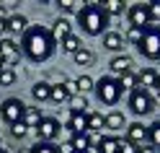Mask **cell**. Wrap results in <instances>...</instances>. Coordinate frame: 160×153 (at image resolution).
<instances>
[{"label": "cell", "instance_id": "1", "mask_svg": "<svg viewBox=\"0 0 160 153\" xmlns=\"http://www.w3.org/2000/svg\"><path fill=\"white\" fill-rule=\"evenodd\" d=\"M54 47H57L54 36L44 26H28L26 34L21 36V52L31 63H44V60H49L52 52H54Z\"/></svg>", "mask_w": 160, "mask_h": 153}, {"label": "cell", "instance_id": "2", "mask_svg": "<svg viewBox=\"0 0 160 153\" xmlns=\"http://www.w3.org/2000/svg\"><path fill=\"white\" fill-rule=\"evenodd\" d=\"M78 24L83 26V31L88 36H98L108 26V16L103 13L101 3H88V5H83L78 11Z\"/></svg>", "mask_w": 160, "mask_h": 153}, {"label": "cell", "instance_id": "3", "mask_svg": "<svg viewBox=\"0 0 160 153\" xmlns=\"http://www.w3.org/2000/svg\"><path fill=\"white\" fill-rule=\"evenodd\" d=\"M96 96H98V101L101 104H108V107H114V104H119V99H122V86H119V80L114 78V75H103V78H98L96 80Z\"/></svg>", "mask_w": 160, "mask_h": 153}, {"label": "cell", "instance_id": "4", "mask_svg": "<svg viewBox=\"0 0 160 153\" xmlns=\"http://www.w3.org/2000/svg\"><path fill=\"white\" fill-rule=\"evenodd\" d=\"M139 52H142L147 60H160V26L150 24L142 34V42H139Z\"/></svg>", "mask_w": 160, "mask_h": 153}, {"label": "cell", "instance_id": "5", "mask_svg": "<svg viewBox=\"0 0 160 153\" xmlns=\"http://www.w3.org/2000/svg\"><path fill=\"white\" fill-rule=\"evenodd\" d=\"M129 109L134 112V114H150V112L155 109V99H152V94L150 91H145V88H134L132 94H129Z\"/></svg>", "mask_w": 160, "mask_h": 153}, {"label": "cell", "instance_id": "6", "mask_svg": "<svg viewBox=\"0 0 160 153\" xmlns=\"http://www.w3.org/2000/svg\"><path fill=\"white\" fill-rule=\"evenodd\" d=\"M23 112H26V104L21 99L11 96V99H5L3 104H0V119H5L8 125H16V122L23 119Z\"/></svg>", "mask_w": 160, "mask_h": 153}, {"label": "cell", "instance_id": "7", "mask_svg": "<svg viewBox=\"0 0 160 153\" xmlns=\"http://www.w3.org/2000/svg\"><path fill=\"white\" fill-rule=\"evenodd\" d=\"M127 18L132 29H147L150 26V16H147V3H134L127 8Z\"/></svg>", "mask_w": 160, "mask_h": 153}, {"label": "cell", "instance_id": "8", "mask_svg": "<svg viewBox=\"0 0 160 153\" xmlns=\"http://www.w3.org/2000/svg\"><path fill=\"white\" fill-rule=\"evenodd\" d=\"M57 135H59V122H57L54 117H44L42 125L36 127V138H39V143H54Z\"/></svg>", "mask_w": 160, "mask_h": 153}, {"label": "cell", "instance_id": "9", "mask_svg": "<svg viewBox=\"0 0 160 153\" xmlns=\"http://www.w3.org/2000/svg\"><path fill=\"white\" fill-rule=\"evenodd\" d=\"M0 57H3L5 68H13L18 60H21V47H18L13 39H0Z\"/></svg>", "mask_w": 160, "mask_h": 153}, {"label": "cell", "instance_id": "10", "mask_svg": "<svg viewBox=\"0 0 160 153\" xmlns=\"http://www.w3.org/2000/svg\"><path fill=\"white\" fill-rule=\"evenodd\" d=\"M124 138L132 143V145H147V127L142 122H132V125H127Z\"/></svg>", "mask_w": 160, "mask_h": 153}, {"label": "cell", "instance_id": "11", "mask_svg": "<svg viewBox=\"0 0 160 153\" xmlns=\"http://www.w3.org/2000/svg\"><path fill=\"white\" fill-rule=\"evenodd\" d=\"M108 68H111L114 78H119V75H124V73H132L134 63H132V57H127V55H116L111 63H108Z\"/></svg>", "mask_w": 160, "mask_h": 153}, {"label": "cell", "instance_id": "12", "mask_svg": "<svg viewBox=\"0 0 160 153\" xmlns=\"http://www.w3.org/2000/svg\"><path fill=\"white\" fill-rule=\"evenodd\" d=\"M67 127L72 130V135H83V132H88V114L85 112H72L67 119Z\"/></svg>", "mask_w": 160, "mask_h": 153}, {"label": "cell", "instance_id": "13", "mask_svg": "<svg viewBox=\"0 0 160 153\" xmlns=\"http://www.w3.org/2000/svg\"><path fill=\"white\" fill-rule=\"evenodd\" d=\"M67 148H70V153H88V150H91V138H88V132H83V135H72Z\"/></svg>", "mask_w": 160, "mask_h": 153}, {"label": "cell", "instance_id": "14", "mask_svg": "<svg viewBox=\"0 0 160 153\" xmlns=\"http://www.w3.org/2000/svg\"><path fill=\"white\" fill-rule=\"evenodd\" d=\"M42 119H44V117H42V109H36V107H26V112H23V119H21V122H23V125H26L28 130H31V127L36 130L39 125H42Z\"/></svg>", "mask_w": 160, "mask_h": 153}, {"label": "cell", "instance_id": "15", "mask_svg": "<svg viewBox=\"0 0 160 153\" xmlns=\"http://www.w3.org/2000/svg\"><path fill=\"white\" fill-rule=\"evenodd\" d=\"M103 47L108 49V52H119V49L124 47V36L119 31H106L103 34Z\"/></svg>", "mask_w": 160, "mask_h": 153}, {"label": "cell", "instance_id": "16", "mask_svg": "<svg viewBox=\"0 0 160 153\" xmlns=\"http://www.w3.org/2000/svg\"><path fill=\"white\" fill-rule=\"evenodd\" d=\"M26 29H28V21L21 16V13H13V16H8V31H13V34H26Z\"/></svg>", "mask_w": 160, "mask_h": 153}, {"label": "cell", "instance_id": "17", "mask_svg": "<svg viewBox=\"0 0 160 153\" xmlns=\"http://www.w3.org/2000/svg\"><path fill=\"white\" fill-rule=\"evenodd\" d=\"M137 83H139V88H145V91L155 88V83H158V73H155L152 68H145L142 73L137 75Z\"/></svg>", "mask_w": 160, "mask_h": 153}, {"label": "cell", "instance_id": "18", "mask_svg": "<svg viewBox=\"0 0 160 153\" xmlns=\"http://www.w3.org/2000/svg\"><path fill=\"white\" fill-rule=\"evenodd\" d=\"M70 34H72V26H70L67 18H59V21H54V29H52L54 42H62V39H67Z\"/></svg>", "mask_w": 160, "mask_h": 153}, {"label": "cell", "instance_id": "19", "mask_svg": "<svg viewBox=\"0 0 160 153\" xmlns=\"http://www.w3.org/2000/svg\"><path fill=\"white\" fill-rule=\"evenodd\" d=\"M31 96L36 101H49V96H52V86H49L47 80H39V83L31 88Z\"/></svg>", "mask_w": 160, "mask_h": 153}, {"label": "cell", "instance_id": "20", "mask_svg": "<svg viewBox=\"0 0 160 153\" xmlns=\"http://www.w3.org/2000/svg\"><path fill=\"white\" fill-rule=\"evenodd\" d=\"M101 8H103V13H106L108 18H111V16H122V13H124V3H122V0H103Z\"/></svg>", "mask_w": 160, "mask_h": 153}, {"label": "cell", "instance_id": "21", "mask_svg": "<svg viewBox=\"0 0 160 153\" xmlns=\"http://www.w3.org/2000/svg\"><path fill=\"white\" fill-rule=\"evenodd\" d=\"M98 153H119V138H114V135L101 138V143H98Z\"/></svg>", "mask_w": 160, "mask_h": 153}, {"label": "cell", "instance_id": "22", "mask_svg": "<svg viewBox=\"0 0 160 153\" xmlns=\"http://www.w3.org/2000/svg\"><path fill=\"white\" fill-rule=\"evenodd\" d=\"M116 80H119V86H122V91H129V94H132V91L139 86V83H137V73H134V70H132V73H124V75H119Z\"/></svg>", "mask_w": 160, "mask_h": 153}, {"label": "cell", "instance_id": "23", "mask_svg": "<svg viewBox=\"0 0 160 153\" xmlns=\"http://www.w3.org/2000/svg\"><path fill=\"white\" fill-rule=\"evenodd\" d=\"M72 60H75V65H80V68H88V65L93 63V52H91V49H85V47H80L78 52L72 55Z\"/></svg>", "mask_w": 160, "mask_h": 153}, {"label": "cell", "instance_id": "24", "mask_svg": "<svg viewBox=\"0 0 160 153\" xmlns=\"http://www.w3.org/2000/svg\"><path fill=\"white\" fill-rule=\"evenodd\" d=\"M147 145L160 150V122H152V125L147 127Z\"/></svg>", "mask_w": 160, "mask_h": 153}, {"label": "cell", "instance_id": "25", "mask_svg": "<svg viewBox=\"0 0 160 153\" xmlns=\"http://www.w3.org/2000/svg\"><path fill=\"white\" fill-rule=\"evenodd\" d=\"M106 127L108 130H122L124 127V114L122 112H108L106 114Z\"/></svg>", "mask_w": 160, "mask_h": 153}, {"label": "cell", "instance_id": "26", "mask_svg": "<svg viewBox=\"0 0 160 153\" xmlns=\"http://www.w3.org/2000/svg\"><path fill=\"white\" fill-rule=\"evenodd\" d=\"M106 127V117L103 114H88V132H98V130H103Z\"/></svg>", "mask_w": 160, "mask_h": 153}, {"label": "cell", "instance_id": "27", "mask_svg": "<svg viewBox=\"0 0 160 153\" xmlns=\"http://www.w3.org/2000/svg\"><path fill=\"white\" fill-rule=\"evenodd\" d=\"M59 44H62V52H67V55H75L78 49H80V39H78L75 34H70V36H67V39H62Z\"/></svg>", "mask_w": 160, "mask_h": 153}, {"label": "cell", "instance_id": "28", "mask_svg": "<svg viewBox=\"0 0 160 153\" xmlns=\"http://www.w3.org/2000/svg\"><path fill=\"white\" fill-rule=\"evenodd\" d=\"M59 150H62V148H57L54 143H39L36 140V145L28 150V153H59Z\"/></svg>", "mask_w": 160, "mask_h": 153}, {"label": "cell", "instance_id": "29", "mask_svg": "<svg viewBox=\"0 0 160 153\" xmlns=\"http://www.w3.org/2000/svg\"><path fill=\"white\" fill-rule=\"evenodd\" d=\"M78 80V88H80V94L85 96V91H93L96 88V80L91 78V75H80V78H75Z\"/></svg>", "mask_w": 160, "mask_h": 153}, {"label": "cell", "instance_id": "30", "mask_svg": "<svg viewBox=\"0 0 160 153\" xmlns=\"http://www.w3.org/2000/svg\"><path fill=\"white\" fill-rule=\"evenodd\" d=\"M13 83H16V70L13 68L0 70V86H13Z\"/></svg>", "mask_w": 160, "mask_h": 153}, {"label": "cell", "instance_id": "31", "mask_svg": "<svg viewBox=\"0 0 160 153\" xmlns=\"http://www.w3.org/2000/svg\"><path fill=\"white\" fill-rule=\"evenodd\" d=\"M52 101H57V104H62V101H67L70 96H67V91H65V86L59 83V86H52V96H49Z\"/></svg>", "mask_w": 160, "mask_h": 153}, {"label": "cell", "instance_id": "32", "mask_svg": "<svg viewBox=\"0 0 160 153\" xmlns=\"http://www.w3.org/2000/svg\"><path fill=\"white\" fill-rule=\"evenodd\" d=\"M70 107H72V112H85L88 109V99L83 94H78V96L70 99Z\"/></svg>", "mask_w": 160, "mask_h": 153}, {"label": "cell", "instance_id": "33", "mask_svg": "<svg viewBox=\"0 0 160 153\" xmlns=\"http://www.w3.org/2000/svg\"><path fill=\"white\" fill-rule=\"evenodd\" d=\"M147 16H150V24H152V21H160V0L147 3Z\"/></svg>", "mask_w": 160, "mask_h": 153}, {"label": "cell", "instance_id": "34", "mask_svg": "<svg viewBox=\"0 0 160 153\" xmlns=\"http://www.w3.org/2000/svg\"><path fill=\"white\" fill-rule=\"evenodd\" d=\"M142 34H145V29H132V26H129L127 39H129L132 44H137V47H139V42H142Z\"/></svg>", "mask_w": 160, "mask_h": 153}, {"label": "cell", "instance_id": "35", "mask_svg": "<svg viewBox=\"0 0 160 153\" xmlns=\"http://www.w3.org/2000/svg\"><path fill=\"white\" fill-rule=\"evenodd\" d=\"M119 153H139V148L132 145L127 138H119Z\"/></svg>", "mask_w": 160, "mask_h": 153}, {"label": "cell", "instance_id": "36", "mask_svg": "<svg viewBox=\"0 0 160 153\" xmlns=\"http://www.w3.org/2000/svg\"><path fill=\"white\" fill-rule=\"evenodd\" d=\"M26 132H28V127L23 125V122H16V125H11V135H13V138H26Z\"/></svg>", "mask_w": 160, "mask_h": 153}, {"label": "cell", "instance_id": "37", "mask_svg": "<svg viewBox=\"0 0 160 153\" xmlns=\"http://www.w3.org/2000/svg\"><path fill=\"white\" fill-rule=\"evenodd\" d=\"M62 86H65V91H67V96H70V99L80 94V88H78V80H65Z\"/></svg>", "mask_w": 160, "mask_h": 153}, {"label": "cell", "instance_id": "38", "mask_svg": "<svg viewBox=\"0 0 160 153\" xmlns=\"http://www.w3.org/2000/svg\"><path fill=\"white\" fill-rule=\"evenodd\" d=\"M57 5L62 8L65 13H75V11H80V8H78L80 3H72V0H62V3H57Z\"/></svg>", "mask_w": 160, "mask_h": 153}, {"label": "cell", "instance_id": "39", "mask_svg": "<svg viewBox=\"0 0 160 153\" xmlns=\"http://www.w3.org/2000/svg\"><path fill=\"white\" fill-rule=\"evenodd\" d=\"M5 31H8V18H0V39H3Z\"/></svg>", "mask_w": 160, "mask_h": 153}, {"label": "cell", "instance_id": "40", "mask_svg": "<svg viewBox=\"0 0 160 153\" xmlns=\"http://www.w3.org/2000/svg\"><path fill=\"white\" fill-rule=\"evenodd\" d=\"M139 153H160V150L152 148V145H142V148H139Z\"/></svg>", "mask_w": 160, "mask_h": 153}, {"label": "cell", "instance_id": "41", "mask_svg": "<svg viewBox=\"0 0 160 153\" xmlns=\"http://www.w3.org/2000/svg\"><path fill=\"white\" fill-rule=\"evenodd\" d=\"M155 94L160 96V75H158V83H155Z\"/></svg>", "mask_w": 160, "mask_h": 153}, {"label": "cell", "instance_id": "42", "mask_svg": "<svg viewBox=\"0 0 160 153\" xmlns=\"http://www.w3.org/2000/svg\"><path fill=\"white\" fill-rule=\"evenodd\" d=\"M0 70H5V63H3V57H0Z\"/></svg>", "mask_w": 160, "mask_h": 153}, {"label": "cell", "instance_id": "43", "mask_svg": "<svg viewBox=\"0 0 160 153\" xmlns=\"http://www.w3.org/2000/svg\"><path fill=\"white\" fill-rule=\"evenodd\" d=\"M0 153H8V150H5V148H0Z\"/></svg>", "mask_w": 160, "mask_h": 153}]
</instances>
